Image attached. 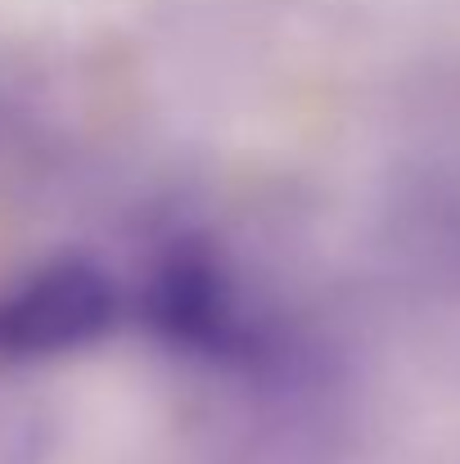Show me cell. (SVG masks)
I'll return each mask as SVG.
<instances>
[{
  "label": "cell",
  "mask_w": 460,
  "mask_h": 464,
  "mask_svg": "<svg viewBox=\"0 0 460 464\" xmlns=\"http://www.w3.org/2000/svg\"><path fill=\"white\" fill-rule=\"evenodd\" d=\"M122 315L113 276L86 257H59L0 294V365H36L95 347Z\"/></svg>",
  "instance_id": "cell-1"
},
{
  "label": "cell",
  "mask_w": 460,
  "mask_h": 464,
  "mask_svg": "<svg viewBox=\"0 0 460 464\" xmlns=\"http://www.w3.org/2000/svg\"><path fill=\"white\" fill-rule=\"evenodd\" d=\"M141 315L153 334L185 356H240L249 320L221 262L194 244L171 248L145 280Z\"/></svg>",
  "instance_id": "cell-2"
},
{
  "label": "cell",
  "mask_w": 460,
  "mask_h": 464,
  "mask_svg": "<svg viewBox=\"0 0 460 464\" xmlns=\"http://www.w3.org/2000/svg\"><path fill=\"white\" fill-rule=\"evenodd\" d=\"M54 420L27 397H0V464H41Z\"/></svg>",
  "instance_id": "cell-3"
}]
</instances>
